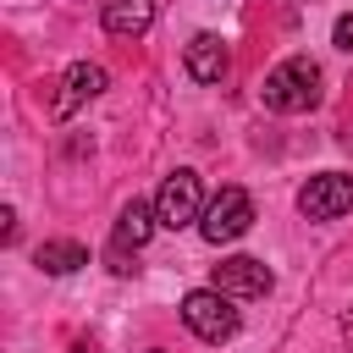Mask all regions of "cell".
Masks as SVG:
<instances>
[{"instance_id": "1", "label": "cell", "mask_w": 353, "mask_h": 353, "mask_svg": "<svg viewBox=\"0 0 353 353\" xmlns=\"http://www.w3.org/2000/svg\"><path fill=\"white\" fill-rule=\"evenodd\" d=\"M259 99H265L270 110H281V116L314 110V105H320V66H314L309 55H287L281 66H270V72H265Z\"/></svg>"}, {"instance_id": "2", "label": "cell", "mask_w": 353, "mask_h": 353, "mask_svg": "<svg viewBox=\"0 0 353 353\" xmlns=\"http://www.w3.org/2000/svg\"><path fill=\"white\" fill-rule=\"evenodd\" d=\"M237 298H226L221 287H199L182 298V325L199 336V342H232L237 336Z\"/></svg>"}, {"instance_id": "3", "label": "cell", "mask_w": 353, "mask_h": 353, "mask_svg": "<svg viewBox=\"0 0 353 353\" xmlns=\"http://www.w3.org/2000/svg\"><path fill=\"white\" fill-rule=\"evenodd\" d=\"M254 226V199L243 193V188H221L210 204H204V215H199V237L204 243H237L243 232Z\"/></svg>"}, {"instance_id": "4", "label": "cell", "mask_w": 353, "mask_h": 353, "mask_svg": "<svg viewBox=\"0 0 353 353\" xmlns=\"http://www.w3.org/2000/svg\"><path fill=\"white\" fill-rule=\"evenodd\" d=\"M154 215H160V226H171V232L199 226V215H204V193H199V176H193L188 165H176V171L160 182V193H154Z\"/></svg>"}, {"instance_id": "5", "label": "cell", "mask_w": 353, "mask_h": 353, "mask_svg": "<svg viewBox=\"0 0 353 353\" xmlns=\"http://www.w3.org/2000/svg\"><path fill=\"white\" fill-rule=\"evenodd\" d=\"M298 210H303L309 221H336V215H347V210H353V176H347V171H320V176H309V182L298 188Z\"/></svg>"}, {"instance_id": "6", "label": "cell", "mask_w": 353, "mask_h": 353, "mask_svg": "<svg viewBox=\"0 0 353 353\" xmlns=\"http://www.w3.org/2000/svg\"><path fill=\"white\" fill-rule=\"evenodd\" d=\"M210 287H221L226 298H265V292L276 287V276H270V265H265V259L232 254V259H221V265H215V281H210Z\"/></svg>"}, {"instance_id": "7", "label": "cell", "mask_w": 353, "mask_h": 353, "mask_svg": "<svg viewBox=\"0 0 353 353\" xmlns=\"http://www.w3.org/2000/svg\"><path fill=\"white\" fill-rule=\"evenodd\" d=\"M182 66H188V77H193V83H221V77H226V66H232V50H226V39H221V33H193V39H188V50H182Z\"/></svg>"}, {"instance_id": "8", "label": "cell", "mask_w": 353, "mask_h": 353, "mask_svg": "<svg viewBox=\"0 0 353 353\" xmlns=\"http://www.w3.org/2000/svg\"><path fill=\"white\" fill-rule=\"evenodd\" d=\"M99 94H105V72H99V66H88V61H77V66H66V72H61V94H55L50 116H55V121H66L77 105H88V99H99Z\"/></svg>"}, {"instance_id": "9", "label": "cell", "mask_w": 353, "mask_h": 353, "mask_svg": "<svg viewBox=\"0 0 353 353\" xmlns=\"http://www.w3.org/2000/svg\"><path fill=\"white\" fill-rule=\"evenodd\" d=\"M99 22L110 39H143L154 28V0H105Z\"/></svg>"}, {"instance_id": "10", "label": "cell", "mask_w": 353, "mask_h": 353, "mask_svg": "<svg viewBox=\"0 0 353 353\" xmlns=\"http://www.w3.org/2000/svg\"><path fill=\"white\" fill-rule=\"evenodd\" d=\"M154 226H160V215H154V204L149 199H132L121 215H116V243H110V254H127V248H143L149 237H154Z\"/></svg>"}, {"instance_id": "11", "label": "cell", "mask_w": 353, "mask_h": 353, "mask_svg": "<svg viewBox=\"0 0 353 353\" xmlns=\"http://www.w3.org/2000/svg\"><path fill=\"white\" fill-rule=\"evenodd\" d=\"M39 270L44 276H72V270H83L88 265V248L83 243H72V237H50V243H39Z\"/></svg>"}, {"instance_id": "12", "label": "cell", "mask_w": 353, "mask_h": 353, "mask_svg": "<svg viewBox=\"0 0 353 353\" xmlns=\"http://www.w3.org/2000/svg\"><path fill=\"white\" fill-rule=\"evenodd\" d=\"M331 44H336L342 55H353V17H336V28H331Z\"/></svg>"}, {"instance_id": "13", "label": "cell", "mask_w": 353, "mask_h": 353, "mask_svg": "<svg viewBox=\"0 0 353 353\" xmlns=\"http://www.w3.org/2000/svg\"><path fill=\"white\" fill-rule=\"evenodd\" d=\"M0 221H6V226H0V232H6V243H17V210H0Z\"/></svg>"}, {"instance_id": "14", "label": "cell", "mask_w": 353, "mask_h": 353, "mask_svg": "<svg viewBox=\"0 0 353 353\" xmlns=\"http://www.w3.org/2000/svg\"><path fill=\"white\" fill-rule=\"evenodd\" d=\"M72 353H88V347H72Z\"/></svg>"}, {"instance_id": "15", "label": "cell", "mask_w": 353, "mask_h": 353, "mask_svg": "<svg viewBox=\"0 0 353 353\" xmlns=\"http://www.w3.org/2000/svg\"><path fill=\"white\" fill-rule=\"evenodd\" d=\"M347 331H353V314H347Z\"/></svg>"}, {"instance_id": "16", "label": "cell", "mask_w": 353, "mask_h": 353, "mask_svg": "<svg viewBox=\"0 0 353 353\" xmlns=\"http://www.w3.org/2000/svg\"><path fill=\"white\" fill-rule=\"evenodd\" d=\"M154 353H160V347H154Z\"/></svg>"}]
</instances>
